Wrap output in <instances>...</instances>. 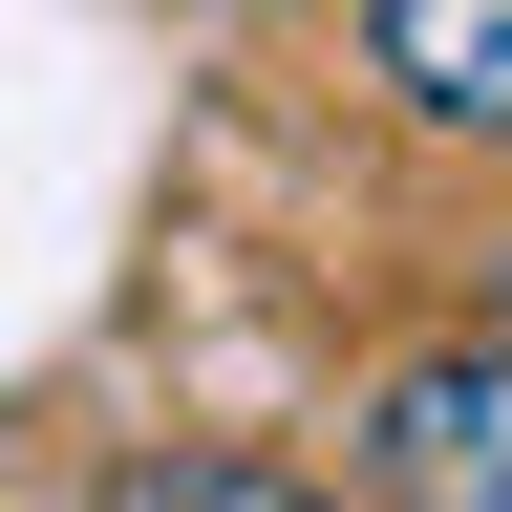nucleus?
Wrapping results in <instances>:
<instances>
[{
    "mask_svg": "<svg viewBox=\"0 0 512 512\" xmlns=\"http://www.w3.org/2000/svg\"><path fill=\"white\" fill-rule=\"evenodd\" d=\"M342 470L384 512H512V320H448V342H384L342 406Z\"/></svg>",
    "mask_w": 512,
    "mask_h": 512,
    "instance_id": "1",
    "label": "nucleus"
},
{
    "mask_svg": "<svg viewBox=\"0 0 512 512\" xmlns=\"http://www.w3.org/2000/svg\"><path fill=\"white\" fill-rule=\"evenodd\" d=\"M384 128H427V150H512V0H342Z\"/></svg>",
    "mask_w": 512,
    "mask_h": 512,
    "instance_id": "2",
    "label": "nucleus"
},
{
    "mask_svg": "<svg viewBox=\"0 0 512 512\" xmlns=\"http://www.w3.org/2000/svg\"><path fill=\"white\" fill-rule=\"evenodd\" d=\"M86 512H384L363 470H278V448H214V427H150V448H107Z\"/></svg>",
    "mask_w": 512,
    "mask_h": 512,
    "instance_id": "3",
    "label": "nucleus"
},
{
    "mask_svg": "<svg viewBox=\"0 0 512 512\" xmlns=\"http://www.w3.org/2000/svg\"><path fill=\"white\" fill-rule=\"evenodd\" d=\"M491 320H512V235H491Z\"/></svg>",
    "mask_w": 512,
    "mask_h": 512,
    "instance_id": "4",
    "label": "nucleus"
}]
</instances>
